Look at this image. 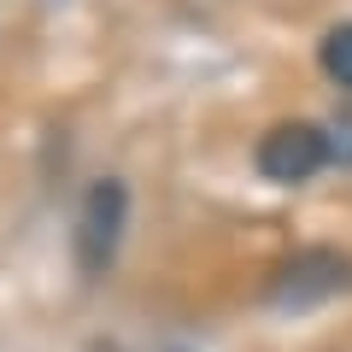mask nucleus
<instances>
[{"label": "nucleus", "mask_w": 352, "mask_h": 352, "mask_svg": "<svg viewBox=\"0 0 352 352\" xmlns=\"http://www.w3.org/2000/svg\"><path fill=\"white\" fill-rule=\"evenodd\" d=\"M323 164H329V135L317 124H276L258 141V170L270 176V182H282V188L311 182Z\"/></svg>", "instance_id": "2"}, {"label": "nucleus", "mask_w": 352, "mask_h": 352, "mask_svg": "<svg viewBox=\"0 0 352 352\" xmlns=\"http://www.w3.org/2000/svg\"><path fill=\"white\" fill-rule=\"evenodd\" d=\"M323 135H329V159H340V164H352V106H346V112H340L335 124L323 129Z\"/></svg>", "instance_id": "5"}, {"label": "nucleus", "mask_w": 352, "mask_h": 352, "mask_svg": "<svg viewBox=\"0 0 352 352\" xmlns=\"http://www.w3.org/2000/svg\"><path fill=\"white\" fill-rule=\"evenodd\" d=\"M323 71L335 76L340 88H352V24H335L323 36Z\"/></svg>", "instance_id": "4"}, {"label": "nucleus", "mask_w": 352, "mask_h": 352, "mask_svg": "<svg viewBox=\"0 0 352 352\" xmlns=\"http://www.w3.org/2000/svg\"><path fill=\"white\" fill-rule=\"evenodd\" d=\"M124 212H129V194L124 182H94L82 200V217H76V264H82L88 276H100L106 264H112L118 241H124Z\"/></svg>", "instance_id": "1"}, {"label": "nucleus", "mask_w": 352, "mask_h": 352, "mask_svg": "<svg viewBox=\"0 0 352 352\" xmlns=\"http://www.w3.org/2000/svg\"><path fill=\"white\" fill-rule=\"evenodd\" d=\"M346 258L340 252H300L294 264H282V276L270 282V305H311L346 288Z\"/></svg>", "instance_id": "3"}]
</instances>
